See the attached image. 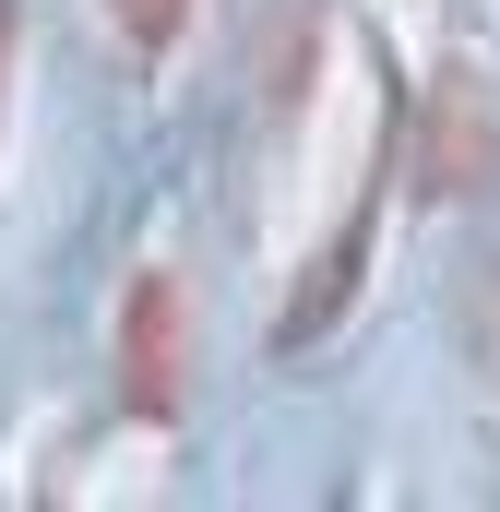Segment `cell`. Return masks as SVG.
<instances>
[{"label":"cell","mask_w":500,"mask_h":512,"mask_svg":"<svg viewBox=\"0 0 500 512\" xmlns=\"http://www.w3.org/2000/svg\"><path fill=\"white\" fill-rule=\"evenodd\" d=\"M120 393H131V417L179 405V286L167 274H143L131 310H120Z\"/></svg>","instance_id":"6da1fadb"},{"label":"cell","mask_w":500,"mask_h":512,"mask_svg":"<svg viewBox=\"0 0 500 512\" xmlns=\"http://www.w3.org/2000/svg\"><path fill=\"white\" fill-rule=\"evenodd\" d=\"M120 24H131V36H143V48H167V36L191 24V0H120Z\"/></svg>","instance_id":"7a4b0ae2"}]
</instances>
